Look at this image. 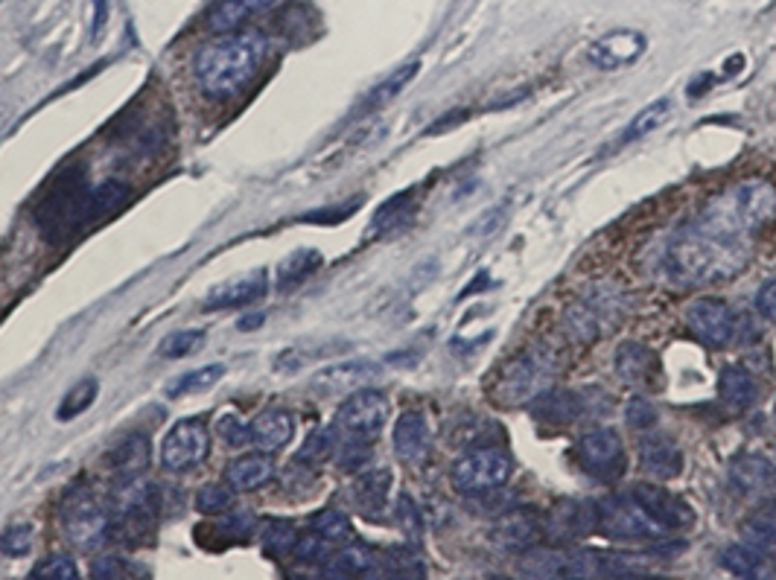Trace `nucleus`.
<instances>
[{
	"mask_svg": "<svg viewBox=\"0 0 776 580\" xmlns=\"http://www.w3.org/2000/svg\"><path fill=\"white\" fill-rule=\"evenodd\" d=\"M266 286H269V274L263 269H257V272L243 274L234 283H225L220 289L210 292V298L205 300V309L213 312V309L246 307V304H255L257 298H263Z\"/></svg>",
	"mask_w": 776,
	"mask_h": 580,
	"instance_id": "412c9836",
	"label": "nucleus"
},
{
	"mask_svg": "<svg viewBox=\"0 0 776 580\" xmlns=\"http://www.w3.org/2000/svg\"><path fill=\"white\" fill-rule=\"evenodd\" d=\"M222 531H229V534H234V536H246L251 528H255V522H251V517L248 514H239V517H231L229 522H222Z\"/></svg>",
	"mask_w": 776,
	"mask_h": 580,
	"instance_id": "bf43d9fd",
	"label": "nucleus"
},
{
	"mask_svg": "<svg viewBox=\"0 0 776 580\" xmlns=\"http://www.w3.org/2000/svg\"><path fill=\"white\" fill-rule=\"evenodd\" d=\"M208 423L201 418L178 420V423L167 432L164 446H161V464H164L170 472H187L208 458Z\"/></svg>",
	"mask_w": 776,
	"mask_h": 580,
	"instance_id": "1a4fd4ad",
	"label": "nucleus"
},
{
	"mask_svg": "<svg viewBox=\"0 0 776 580\" xmlns=\"http://www.w3.org/2000/svg\"><path fill=\"white\" fill-rule=\"evenodd\" d=\"M354 210H359V199H350V205H338V208H321L307 213V222H321V225H336L342 219H347Z\"/></svg>",
	"mask_w": 776,
	"mask_h": 580,
	"instance_id": "6e6d98bb",
	"label": "nucleus"
},
{
	"mask_svg": "<svg viewBox=\"0 0 776 580\" xmlns=\"http://www.w3.org/2000/svg\"><path fill=\"white\" fill-rule=\"evenodd\" d=\"M756 309L765 318L776 321V281H767L756 295Z\"/></svg>",
	"mask_w": 776,
	"mask_h": 580,
	"instance_id": "13d9d810",
	"label": "nucleus"
},
{
	"mask_svg": "<svg viewBox=\"0 0 776 580\" xmlns=\"http://www.w3.org/2000/svg\"><path fill=\"white\" fill-rule=\"evenodd\" d=\"M686 326L701 345L727 347L739 336V318L718 298H698L686 309Z\"/></svg>",
	"mask_w": 776,
	"mask_h": 580,
	"instance_id": "9d476101",
	"label": "nucleus"
},
{
	"mask_svg": "<svg viewBox=\"0 0 776 580\" xmlns=\"http://www.w3.org/2000/svg\"><path fill=\"white\" fill-rule=\"evenodd\" d=\"M94 10H97V15H94V36H100L102 24H106V0H94Z\"/></svg>",
	"mask_w": 776,
	"mask_h": 580,
	"instance_id": "052dcab7",
	"label": "nucleus"
},
{
	"mask_svg": "<svg viewBox=\"0 0 776 580\" xmlns=\"http://www.w3.org/2000/svg\"><path fill=\"white\" fill-rule=\"evenodd\" d=\"M380 571H385L389 578H427V563L420 560L418 552L392 548L380 557Z\"/></svg>",
	"mask_w": 776,
	"mask_h": 580,
	"instance_id": "f704fd0d",
	"label": "nucleus"
},
{
	"mask_svg": "<svg viewBox=\"0 0 776 580\" xmlns=\"http://www.w3.org/2000/svg\"><path fill=\"white\" fill-rule=\"evenodd\" d=\"M97 391H100L97 380L76 382L74 388L64 394L62 406H59V420H71V418H76V415H83L85 408L91 406L94 399H97Z\"/></svg>",
	"mask_w": 776,
	"mask_h": 580,
	"instance_id": "79ce46f5",
	"label": "nucleus"
},
{
	"mask_svg": "<svg viewBox=\"0 0 776 580\" xmlns=\"http://www.w3.org/2000/svg\"><path fill=\"white\" fill-rule=\"evenodd\" d=\"M744 543L753 545V548H759V552H767V548H774L776 545V526L771 522V519H753V522H748L744 526Z\"/></svg>",
	"mask_w": 776,
	"mask_h": 580,
	"instance_id": "603ef678",
	"label": "nucleus"
},
{
	"mask_svg": "<svg viewBox=\"0 0 776 580\" xmlns=\"http://www.w3.org/2000/svg\"><path fill=\"white\" fill-rule=\"evenodd\" d=\"M158 510H161V496H158L156 484L149 481H137L135 476L114 493V514H118L123 528H149L156 522Z\"/></svg>",
	"mask_w": 776,
	"mask_h": 580,
	"instance_id": "f8f14e48",
	"label": "nucleus"
},
{
	"mask_svg": "<svg viewBox=\"0 0 776 580\" xmlns=\"http://www.w3.org/2000/svg\"><path fill=\"white\" fill-rule=\"evenodd\" d=\"M493 543L508 552H526L543 536V519L529 508L508 510L493 526Z\"/></svg>",
	"mask_w": 776,
	"mask_h": 580,
	"instance_id": "f3484780",
	"label": "nucleus"
},
{
	"mask_svg": "<svg viewBox=\"0 0 776 580\" xmlns=\"http://www.w3.org/2000/svg\"><path fill=\"white\" fill-rule=\"evenodd\" d=\"M385 420H389V399L374 388L350 391V397L336 411L338 432L359 441H371L385 427Z\"/></svg>",
	"mask_w": 776,
	"mask_h": 580,
	"instance_id": "6e6552de",
	"label": "nucleus"
},
{
	"mask_svg": "<svg viewBox=\"0 0 776 580\" xmlns=\"http://www.w3.org/2000/svg\"><path fill=\"white\" fill-rule=\"evenodd\" d=\"M640 458L642 470L660 481L677 479V476L683 472V453H680V446L663 435L642 437Z\"/></svg>",
	"mask_w": 776,
	"mask_h": 580,
	"instance_id": "aec40b11",
	"label": "nucleus"
},
{
	"mask_svg": "<svg viewBox=\"0 0 776 580\" xmlns=\"http://www.w3.org/2000/svg\"><path fill=\"white\" fill-rule=\"evenodd\" d=\"M415 213V201H411V193H401L377 210L374 217V234H385V231H394V227H403Z\"/></svg>",
	"mask_w": 776,
	"mask_h": 580,
	"instance_id": "c9c22d12",
	"label": "nucleus"
},
{
	"mask_svg": "<svg viewBox=\"0 0 776 580\" xmlns=\"http://www.w3.org/2000/svg\"><path fill=\"white\" fill-rule=\"evenodd\" d=\"M718 391H722L724 403L732 408H739V411L750 408L759 399L756 380H753V373L744 371L741 365L724 368L722 377H718Z\"/></svg>",
	"mask_w": 776,
	"mask_h": 580,
	"instance_id": "c85d7f7f",
	"label": "nucleus"
},
{
	"mask_svg": "<svg viewBox=\"0 0 776 580\" xmlns=\"http://www.w3.org/2000/svg\"><path fill=\"white\" fill-rule=\"evenodd\" d=\"M430 423L420 411H403L397 423H394V453L401 455L403 461H423L430 453Z\"/></svg>",
	"mask_w": 776,
	"mask_h": 580,
	"instance_id": "6ab92c4d",
	"label": "nucleus"
},
{
	"mask_svg": "<svg viewBox=\"0 0 776 580\" xmlns=\"http://www.w3.org/2000/svg\"><path fill=\"white\" fill-rule=\"evenodd\" d=\"M205 342V333L201 330H178L173 336H167L161 345H158V356L164 359H184V356L196 354Z\"/></svg>",
	"mask_w": 776,
	"mask_h": 580,
	"instance_id": "37998d69",
	"label": "nucleus"
},
{
	"mask_svg": "<svg viewBox=\"0 0 776 580\" xmlns=\"http://www.w3.org/2000/svg\"><path fill=\"white\" fill-rule=\"evenodd\" d=\"M630 496L640 502L642 508L649 510L651 517L657 519L668 534H672V531H686V528L694 526L692 508H689L680 496L660 488V484H640V488L630 490Z\"/></svg>",
	"mask_w": 776,
	"mask_h": 580,
	"instance_id": "2eb2a0df",
	"label": "nucleus"
},
{
	"mask_svg": "<svg viewBox=\"0 0 776 580\" xmlns=\"http://www.w3.org/2000/svg\"><path fill=\"white\" fill-rule=\"evenodd\" d=\"M328 578H366L371 571H380V554L368 545H347L330 554V560L321 566Z\"/></svg>",
	"mask_w": 776,
	"mask_h": 580,
	"instance_id": "b1692460",
	"label": "nucleus"
},
{
	"mask_svg": "<svg viewBox=\"0 0 776 580\" xmlns=\"http://www.w3.org/2000/svg\"><path fill=\"white\" fill-rule=\"evenodd\" d=\"M599 528V505L584 499H561L543 517V534L557 545L578 543Z\"/></svg>",
	"mask_w": 776,
	"mask_h": 580,
	"instance_id": "9b49d317",
	"label": "nucleus"
},
{
	"mask_svg": "<svg viewBox=\"0 0 776 580\" xmlns=\"http://www.w3.org/2000/svg\"><path fill=\"white\" fill-rule=\"evenodd\" d=\"M616 371L625 382L637 385V388H645V385H654L660 377V359L651 347L640 345V342H628V345L619 347L616 354Z\"/></svg>",
	"mask_w": 776,
	"mask_h": 580,
	"instance_id": "4be33fe9",
	"label": "nucleus"
},
{
	"mask_svg": "<svg viewBox=\"0 0 776 580\" xmlns=\"http://www.w3.org/2000/svg\"><path fill=\"white\" fill-rule=\"evenodd\" d=\"M295 543H298V528L286 519H272L269 526L263 528V548L269 554H290L295 552Z\"/></svg>",
	"mask_w": 776,
	"mask_h": 580,
	"instance_id": "ea45409f",
	"label": "nucleus"
},
{
	"mask_svg": "<svg viewBox=\"0 0 776 580\" xmlns=\"http://www.w3.org/2000/svg\"><path fill=\"white\" fill-rule=\"evenodd\" d=\"M748 227L730 193L713 199L694 222L683 225L666 248L668 272L683 283H713L739 274L750 260Z\"/></svg>",
	"mask_w": 776,
	"mask_h": 580,
	"instance_id": "f257e3e1",
	"label": "nucleus"
},
{
	"mask_svg": "<svg viewBox=\"0 0 776 580\" xmlns=\"http://www.w3.org/2000/svg\"><path fill=\"white\" fill-rule=\"evenodd\" d=\"M222 377H225V365L222 362L205 365V368H199V371H190L184 373V377H178V380L170 385V394H173V397H182V394H193V391H205L210 388V385H217Z\"/></svg>",
	"mask_w": 776,
	"mask_h": 580,
	"instance_id": "4c0bfd02",
	"label": "nucleus"
},
{
	"mask_svg": "<svg viewBox=\"0 0 776 580\" xmlns=\"http://www.w3.org/2000/svg\"><path fill=\"white\" fill-rule=\"evenodd\" d=\"M278 0H217L208 12V27L213 33H234L257 12L272 10Z\"/></svg>",
	"mask_w": 776,
	"mask_h": 580,
	"instance_id": "393cba45",
	"label": "nucleus"
},
{
	"mask_svg": "<svg viewBox=\"0 0 776 580\" xmlns=\"http://www.w3.org/2000/svg\"><path fill=\"white\" fill-rule=\"evenodd\" d=\"M576 458L587 476L599 481H619L628 470V453L621 437L607 427L590 429L578 437Z\"/></svg>",
	"mask_w": 776,
	"mask_h": 580,
	"instance_id": "0eeeda50",
	"label": "nucleus"
},
{
	"mask_svg": "<svg viewBox=\"0 0 776 580\" xmlns=\"http://www.w3.org/2000/svg\"><path fill=\"white\" fill-rule=\"evenodd\" d=\"M266 59L263 33H237V36L210 41L193 55V73L201 91L213 100L237 97L255 79Z\"/></svg>",
	"mask_w": 776,
	"mask_h": 580,
	"instance_id": "f03ea898",
	"label": "nucleus"
},
{
	"mask_svg": "<svg viewBox=\"0 0 776 580\" xmlns=\"http://www.w3.org/2000/svg\"><path fill=\"white\" fill-rule=\"evenodd\" d=\"M555 373V356L549 354V350H529V354H522L517 362H512L500 373L493 397L500 399L503 406L531 403V399L543 397L552 388Z\"/></svg>",
	"mask_w": 776,
	"mask_h": 580,
	"instance_id": "7ed1b4c3",
	"label": "nucleus"
},
{
	"mask_svg": "<svg viewBox=\"0 0 776 580\" xmlns=\"http://www.w3.org/2000/svg\"><path fill=\"white\" fill-rule=\"evenodd\" d=\"M625 418H628V427L637 429V432H645L657 423V408L651 406L645 397H633L625 408Z\"/></svg>",
	"mask_w": 776,
	"mask_h": 580,
	"instance_id": "3c124183",
	"label": "nucleus"
},
{
	"mask_svg": "<svg viewBox=\"0 0 776 580\" xmlns=\"http://www.w3.org/2000/svg\"><path fill=\"white\" fill-rule=\"evenodd\" d=\"M567 326L578 342H593L599 336V318H595V312L587 304H578V307L569 309Z\"/></svg>",
	"mask_w": 776,
	"mask_h": 580,
	"instance_id": "a18cd8bd",
	"label": "nucleus"
},
{
	"mask_svg": "<svg viewBox=\"0 0 776 580\" xmlns=\"http://www.w3.org/2000/svg\"><path fill=\"white\" fill-rule=\"evenodd\" d=\"M380 368L374 362H342L330 365L312 380V385L324 394H342V391H357L374 380Z\"/></svg>",
	"mask_w": 776,
	"mask_h": 580,
	"instance_id": "5701e85b",
	"label": "nucleus"
},
{
	"mask_svg": "<svg viewBox=\"0 0 776 580\" xmlns=\"http://www.w3.org/2000/svg\"><path fill=\"white\" fill-rule=\"evenodd\" d=\"M722 563L727 566V569L732 571V575H739V578H765V552H759V548H753V545H730L727 552H724Z\"/></svg>",
	"mask_w": 776,
	"mask_h": 580,
	"instance_id": "72a5a7b5",
	"label": "nucleus"
},
{
	"mask_svg": "<svg viewBox=\"0 0 776 580\" xmlns=\"http://www.w3.org/2000/svg\"><path fill=\"white\" fill-rule=\"evenodd\" d=\"M368 444H371V441L347 437V444L342 446V453H338V464H342V470H359V467L368 461V455H371Z\"/></svg>",
	"mask_w": 776,
	"mask_h": 580,
	"instance_id": "864d4df0",
	"label": "nucleus"
},
{
	"mask_svg": "<svg viewBox=\"0 0 776 580\" xmlns=\"http://www.w3.org/2000/svg\"><path fill=\"white\" fill-rule=\"evenodd\" d=\"M29 548H33V526H27V522H15L0 534V552L7 557H21Z\"/></svg>",
	"mask_w": 776,
	"mask_h": 580,
	"instance_id": "de8ad7c7",
	"label": "nucleus"
},
{
	"mask_svg": "<svg viewBox=\"0 0 776 580\" xmlns=\"http://www.w3.org/2000/svg\"><path fill=\"white\" fill-rule=\"evenodd\" d=\"M220 435L229 446L248 444V427L237 418V415H225V418L220 420Z\"/></svg>",
	"mask_w": 776,
	"mask_h": 580,
	"instance_id": "4d7b16f0",
	"label": "nucleus"
},
{
	"mask_svg": "<svg viewBox=\"0 0 776 580\" xmlns=\"http://www.w3.org/2000/svg\"><path fill=\"white\" fill-rule=\"evenodd\" d=\"M668 114H672V102H668V100L651 102L649 109H642L640 114H637V118L630 120L628 132H625V140H637V137L651 135L654 128H660L663 123H666Z\"/></svg>",
	"mask_w": 776,
	"mask_h": 580,
	"instance_id": "58836bf2",
	"label": "nucleus"
},
{
	"mask_svg": "<svg viewBox=\"0 0 776 580\" xmlns=\"http://www.w3.org/2000/svg\"><path fill=\"white\" fill-rule=\"evenodd\" d=\"M295 420L284 408H269L263 415H257L248 423V444H255L260 453H274L293 441Z\"/></svg>",
	"mask_w": 776,
	"mask_h": 580,
	"instance_id": "a211bd4d",
	"label": "nucleus"
},
{
	"mask_svg": "<svg viewBox=\"0 0 776 580\" xmlns=\"http://www.w3.org/2000/svg\"><path fill=\"white\" fill-rule=\"evenodd\" d=\"M330 554H333L330 540H324V536L316 534V531L307 536H298V543H295V557L307 563V566H324V563L330 560Z\"/></svg>",
	"mask_w": 776,
	"mask_h": 580,
	"instance_id": "c03bdc74",
	"label": "nucleus"
},
{
	"mask_svg": "<svg viewBox=\"0 0 776 580\" xmlns=\"http://www.w3.org/2000/svg\"><path fill=\"white\" fill-rule=\"evenodd\" d=\"M310 528L316 531V534L324 536V540H330V543H345V540H350V536H354L350 519H347L345 514L336 508H324V510H319V514H312Z\"/></svg>",
	"mask_w": 776,
	"mask_h": 580,
	"instance_id": "e433bc0d",
	"label": "nucleus"
},
{
	"mask_svg": "<svg viewBox=\"0 0 776 580\" xmlns=\"http://www.w3.org/2000/svg\"><path fill=\"white\" fill-rule=\"evenodd\" d=\"M420 71V62H406L403 67H397V71L389 76V79H383L380 85H377L374 91L368 94L366 97V102L359 106V114H371V111H377V109H383L385 102H392L397 94L409 85L411 79H415V73Z\"/></svg>",
	"mask_w": 776,
	"mask_h": 580,
	"instance_id": "2f4dec72",
	"label": "nucleus"
},
{
	"mask_svg": "<svg viewBox=\"0 0 776 580\" xmlns=\"http://www.w3.org/2000/svg\"><path fill=\"white\" fill-rule=\"evenodd\" d=\"M595 505H599V531L611 540L651 543V540H663L668 534L630 493L628 496H611Z\"/></svg>",
	"mask_w": 776,
	"mask_h": 580,
	"instance_id": "20e7f679",
	"label": "nucleus"
},
{
	"mask_svg": "<svg viewBox=\"0 0 776 580\" xmlns=\"http://www.w3.org/2000/svg\"><path fill=\"white\" fill-rule=\"evenodd\" d=\"M263 312H257V316H246V321H239V330H251V326H260L263 324Z\"/></svg>",
	"mask_w": 776,
	"mask_h": 580,
	"instance_id": "680f3d73",
	"label": "nucleus"
},
{
	"mask_svg": "<svg viewBox=\"0 0 776 580\" xmlns=\"http://www.w3.org/2000/svg\"><path fill=\"white\" fill-rule=\"evenodd\" d=\"M132 566H128L120 554H100L91 563V578L97 580H114V578H132Z\"/></svg>",
	"mask_w": 776,
	"mask_h": 580,
	"instance_id": "8fccbe9b",
	"label": "nucleus"
},
{
	"mask_svg": "<svg viewBox=\"0 0 776 580\" xmlns=\"http://www.w3.org/2000/svg\"><path fill=\"white\" fill-rule=\"evenodd\" d=\"M730 481L748 499H776V464L765 455H739L730 467Z\"/></svg>",
	"mask_w": 776,
	"mask_h": 580,
	"instance_id": "4468645a",
	"label": "nucleus"
},
{
	"mask_svg": "<svg viewBox=\"0 0 776 580\" xmlns=\"http://www.w3.org/2000/svg\"><path fill=\"white\" fill-rule=\"evenodd\" d=\"M29 578H38V580H74V578H79V571H76V563L71 560L67 554H53V557H47L45 563H38Z\"/></svg>",
	"mask_w": 776,
	"mask_h": 580,
	"instance_id": "49530a36",
	"label": "nucleus"
},
{
	"mask_svg": "<svg viewBox=\"0 0 776 580\" xmlns=\"http://www.w3.org/2000/svg\"><path fill=\"white\" fill-rule=\"evenodd\" d=\"M514 464L508 453L496 446H479L470 449L453 464V488L465 496L488 493V490L505 488V481L512 479Z\"/></svg>",
	"mask_w": 776,
	"mask_h": 580,
	"instance_id": "39448f33",
	"label": "nucleus"
},
{
	"mask_svg": "<svg viewBox=\"0 0 776 580\" xmlns=\"http://www.w3.org/2000/svg\"><path fill=\"white\" fill-rule=\"evenodd\" d=\"M730 199L750 234L759 231L762 225H767L776 213V190L767 182H753V178H750V182L732 187Z\"/></svg>",
	"mask_w": 776,
	"mask_h": 580,
	"instance_id": "dca6fc26",
	"label": "nucleus"
},
{
	"mask_svg": "<svg viewBox=\"0 0 776 580\" xmlns=\"http://www.w3.org/2000/svg\"><path fill=\"white\" fill-rule=\"evenodd\" d=\"M234 496H231V484L222 488V484H208L196 493V508L201 514H220V510H229Z\"/></svg>",
	"mask_w": 776,
	"mask_h": 580,
	"instance_id": "09e8293b",
	"label": "nucleus"
},
{
	"mask_svg": "<svg viewBox=\"0 0 776 580\" xmlns=\"http://www.w3.org/2000/svg\"><path fill=\"white\" fill-rule=\"evenodd\" d=\"M324 263V257L316 248H298L290 257H284V263L278 266V277H274V289L290 292L301 281H307L319 266Z\"/></svg>",
	"mask_w": 776,
	"mask_h": 580,
	"instance_id": "7c9ffc66",
	"label": "nucleus"
},
{
	"mask_svg": "<svg viewBox=\"0 0 776 580\" xmlns=\"http://www.w3.org/2000/svg\"><path fill=\"white\" fill-rule=\"evenodd\" d=\"M389 490H392V472H366V476H359L357 484H354V502H357V508L362 510L368 519H380L385 505H389Z\"/></svg>",
	"mask_w": 776,
	"mask_h": 580,
	"instance_id": "a878e982",
	"label": "nucleus"
},
{
	"mask_svg": "<svg viewBox=\"0 0 776 580\" xmlns=\"http://www.w3.org/2000/svg\"><path fill=\"white\" fill-rule=\"evenodd\" d=\"M538 418L549 420V423H572L576 418L584 415V394L578 391H552L549 388L543 397H538Z\"/></svg>",
	"mask_w": 776,
	"mask_h": 580,
	"instance_id": "c756f323",
	"label": "nucleus"
},
{
	"mask_svg": "<svg viewBox=\"0 0 776 580\" xmlns=\"http://www.w3.org/2000/svg\"><path fill=\"white\" fill-rule=\"evenodd\" d=\"M126 199H128V184L114 182V178L100 184V187L88 193V199H85L83 225H91V222H97V219H102L106 213H111V210L118 208V205H123Z\"/></svg>",
	"mask_w": 776,
	"mask_h": 580,
	"instance_id": "473e14b6",
	"label": "nucleus"
},
{
	"mask_svg": "<svg viewBox=\"0 0 776 580\" xmlns=\"http://www.w3.org/2000/svg\"><path fill=\"white\" fill-rule=\"evenodd\" d=\"M149 458H152V444H149V437L140 435V432L123 437L109 453L111 470L123 476V479H132L137 472L147 470Z\"/></svg>",
	"mask_w": 776,
	"mask_h": 580,
	"instance_id": "bb28decb",
	"label": "nucleus"
},
{
	"mask_svg": "<svg viewBox=\"0 0 776 580\" xmlns=\"http://www.w3.org/2000/svg\"><path fill=\"white\" fill-rule=\"evenodd\" d=\"M645 53V36L637 29H613L607 36L590 45L587 59L602 71H616V67H628Z\"/></svg>",
	"mask_w": 776,
	"mask_h": 580,
	"instance_id": "ddd939ff",
	"label": "nucleus"
},
{
	"mask_svg": "<svg viewBox=\"0 0 776 580\" xmlns=\"http://www.w3.org/2000/svg\"><path fill=\"white\" fill-rule=\"evenodd\" d=\"M109 528L111 519L106 508L94 496L83 493V490H76L74 496L64 502L62 531L79 552H97L106 543Z\"/></svg>",
	"mask_w": 776,
	"mask_h": 580,
	"instance_id": "423d86ee",
	"label": "nucleus"
},
{
	"mask_svg": "<svg viewBox=\"0 0 776 580\" xmlns=\"http://www.w3.org/2000/svg\"><path fill=\"white\" fill-rule=\"evenodd\" d=\"M272 458H266L263 453L257 455H246V458H237L234 464H229L225 470V481L231 484V490H239V493H248V490L263 488L266 481L272 479Z\"/></svg>",
	"mask_w": 776,
	"mask_h": 580,
	"instance_id": "cd10ccee",
	"label": "nucleus"
},
{
	"mask_svg": "<svg viewBox=\"0 0 776 580\" xmlns=\"http://www.w3.org/2000/svg\"><path fill=\"white\" fill-rule=\"evenodd\" d=\"M397 519H401V528L406 531V536H409V540H420L423 522H420L418 505H415L409 496H401V502H397Z\"/></svg>",
	"mask_w": 776,
	"mask_h": 580,
	"instance_id": "5fc2aeb1",
	"label": "nucleus"
},
{
	"mask_svg": "<svg viewBox=\"0 0 776 580\" xmlns=\"http://www.w3.org/2000/svg\"><path fill=\"white\" fill-rule=\"evenodd\" d=\"M336 453V427L333 429H316L310 437H307V444L298 449V464H319V461H328L330 455Z\"/></svg>",
	"mask_w": 776,
	"mask_h": 580,
	"instance_id": "a19ab883",
	"label": "nucleus"
}]
</instances>
